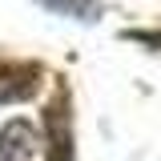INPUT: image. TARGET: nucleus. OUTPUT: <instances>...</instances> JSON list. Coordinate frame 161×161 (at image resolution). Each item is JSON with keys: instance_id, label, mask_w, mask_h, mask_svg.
Here are the masks:
<instances>
[{"instance_id": "f257e3e1", "label": "nucleus", "mask_w": 161, "mask_h": 161, "mask_svg": "<svg viewBox=\"0 0 161 161\" xmlns=\"http://www.w3.org/2000/svg\"><path fill=\"white\" fill-rule=\"evenodd\" d=\"M32 145H36V133H32V125H24V121H8V125L0 129V157L4 161H24L32 153Z\"/></svg>"}, {"instance_id": "f03ea898", "label": "nucleus", "mask_w": 161, "mask_h": 161, "mask_svg": "<svg viewBox=\"0 0 161 161\" xmlns=\"http://www.w3.org/2000/svg\"><path fill=\"white\" fill-rule=\"evenodd\" d=\"M32 73L28 69H0V101H16L32 93Z\"/></svg>"}, {"instance_id": "7ed1b4c3", "label": "nucleus", "mask_w": 161, "mask_h": 161, "mask_svg": "<svg viewBox=\"0 0 161 161\" xmlns=\"http://www.w3.org/2000/svg\"><path fill=\"white\" fill-rule=\"evenodd\" d=\"M48 8H60V12H77V16H93L97 4L93 0H44Z\"/></svg>"}]
</instances>
